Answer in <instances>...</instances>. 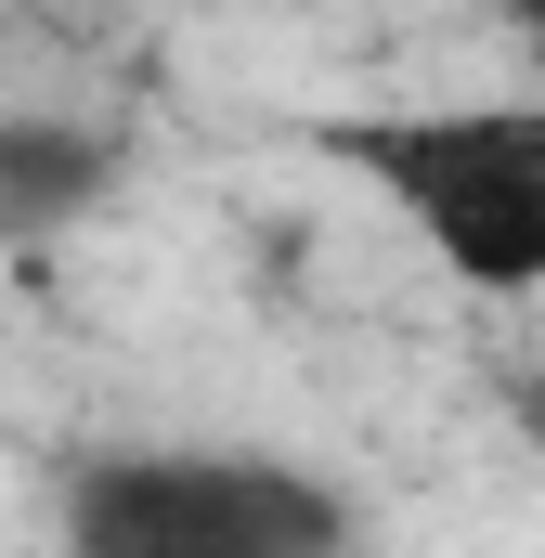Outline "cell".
Here are the masks:
<instances>
[{
  "instance_id": "obj_1",
  "label": "cell",
  "mask_w": 545,
  "mask_h": 558,
  "mask_svg": "<svg viewBox=\"0 0 545 558\" xmlns=\"http://www.w3.org/2000/svg\"><path fill=\"white\" fill-rule=\"evenodd\" d=\"M325 156H351L455 286H481V299H533L545 286V105L325 118Z\"/></svg>"
},
{
  "instance_id": "obj_2",
  "label": "cell",
  "mask_w": 545,
  "mask_h": 558,
  "mask_svg": "<svg viewBox=\"0 0 545 558\" xmlns=\"http://www.w3.org/2000/svg\"><path fill=\"white\" fill-rule=\"evenodd\" d=\"M325 481L261 454H105L65 494V558H338Z\"/></svg>"
},
{
  "instance_id": "obj_3",
  "label": "cell",
  "mask_w": 545,
  "mask_h": 558,
  "mask_svg": "<svg viewBox=\"0 0 545 558\" xmlns=\"http://www.w3.org/2000/svg\"><path fill=\"white\" fill-rule=\"evenodd\" d=\"M118 143L78 131V118H0V234H52L105 195Z\"/></svg>"
},
{
  "instance_id": "obj_4",
  "label": "cell",
  "mask_w": 545,
  "mask_h": 558,
  "mask_svg": "<svg viewBox=\"0 0 545 558\" xmlns=\"http://www.w3.org/2000/svg\"><path fill=\"white\" fill-rule=\"evenodd\" d=\"M507 416H520V441H533V454H545V364H533V377H520V390H507Z\"/></svg>"
},
{
  "instance_id": "obj_5",
  "label": "cell",
  "mask_w": 545,
  "mask_h": 558,
  "mask_svg": "<svg viewBox=\"0 0 545 558\" xmlns=\"http://www.w3.org/2000/svg\"><path fill=\"white\" fill-rule=\"evenodd\" d=\"M533 39H545V26H533Z\"/></svg>"
}]
</instances>
